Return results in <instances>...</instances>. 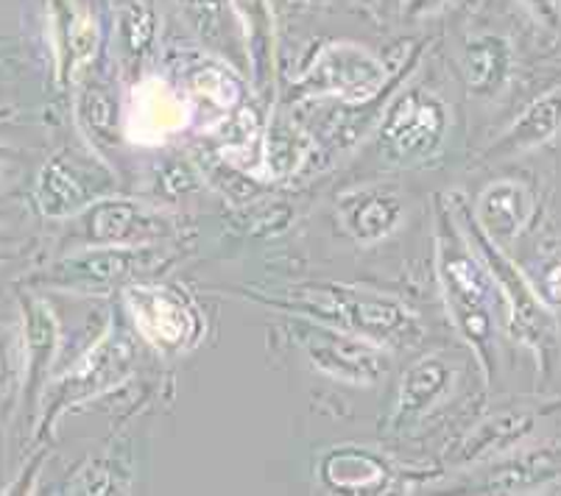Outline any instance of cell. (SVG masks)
I'll return each mask as SVG.
<instances>
[{"mask_svg":"<svg viewBox=\"0 0 561 496\" xmlns=\"http://www.w3.org/2000/svg\"><path fill=\"white\" fill-rule=\"evenodd\" d=\"M321 483L341 494H380L391 485V469L380 454L360 447L333 449L321 460Z\"/></svg>","mask_w":561,"mask_h":496,"instance_id":"cell-22","label":"cell"},{"mask_svg":"<svg viewBox=\"0 0 561 496\" xmlns=\"http://www.w3.org/2000/svg\"><path fill=\"white\" fill-rule=\"evenodd\" d=\"M84 245H154L180 232V221L151 204L101 198L79 215Z\"/></svg>","mask_w":561,"mask_h":496,"instance_id":"cell-11","label":"cell"},{"mask_svg":"<svg viewBox=\"0 0 561 496\" xmlns=\"http://www.w3.org/2000/svg\"><path fill=\"white\" fill-rule=\"evenodd\" d=\"M456 382L458 368L442 355H427L413 360L402 371L389 427L397 429V432H405V429L425 422L433 411H438L453 396Z\"/></svg>","mask_w":561,"mask_h":496,"instance_id":"cell-14","label":"cell"},{"mask_svg":"<svg viewBox=\"0 0 561 496\" xmlns=\"http://www.w3.org/2000/svg\"><path fill=\"white\" fill-rule=\"evenodd\" d=\"M135 341L117 326L106 330L99 344L87 351L73 368H68V374H62L54 385L45 388L43 429L54 427L56 418L62 416L70 405L101 396L121 380H126L131 368H135Z\"/></svg>","mask_w":561,"mask_h":496,"instance_id":"cell-9","label":"cell"},{"mask_svg":"<svg viewBox=\"0 0 561 496\" xmlns=\"http://www.w3.org/2000/svg\"><path fill=\"white\" fill-rule=\"evenodd\" d=\"M290 337L305 351L310 366L335 382L369 388L377 385L382 377L389 374V349L377 346L375 341H366L360 335H352V332L335 330V326L294 315V321H290Z\"/></svg>","mask_w":561,"mask_h":496,"instance_id":"cell-7","label":"cell"},{"mask_svg":"<svg viewBox=\"0 0 561 496\" xmlns=\"http://www.w3.org/2000/svg\"><path fill=\"white\" fill-rule=\"evenodd\" d=\"M173 263L168 245H84L39 274L37 282L70 293H112L115 288L154 279Z\"/></svg>","mask_w":561,"mask_h":496,"instance_id":"cell-4","label":"cell"},{"mask_svg":"<svg viewBox=\"0 0 561 496\" xmlns=\"http://www.w3.org/2000/svg\"><path fill=\"white\" fill-rule=\"evenodd\" d=\"M124 304L140 341L157 355H187L204 341V319L185 288L142 279L124 288Z\"/></svg>","mask_w":561,"mask_h":496,"instance_id":"cell-6","label":"cell"},{"mask_svg":"<svg viewBox=\"0 0 561 496\" xmlns=\"http://www.w3.org/2000/svg\"><path fill=\"white\" fill-rule=\"evenodd\" d=\"M450 129V106L425 86H408L386 106L377 129V151L389 165L413 168L436 157Z\"/></svg>","mask_w":561,"mask_h":496,"instance_id":"cell-5","label":"cell"},{"mask_svg":"<svg viewBox=\"0 0 561 496\" xmlns=\"http://www.w3.org/2000/svg\"><path fill=\"white\" fill-rule=\"evenodd\" d=\"M185 90L198 104L216 106V109L229 112L243 99L241 79L221 61H196L185 73Z\"/></svg>","mask_w":561,"mask_h":496,"instance_id":"cell-26","label":"cell"},{"mask_svg":"<svg viewBox=\"0 0 561 496\" xmlns=\"http://www.w3.org/2000/svg\"><path fill=\"white\" fill-rule=\"evenodd\" d=\"M160 14L154 0H115L117 54L126 68H140L154 54Z\"/></svg>","mask_w":561,"mask_h":496,"instance_id":"cell-23","label":"cell"},{"mask_svg":"<svg viewBox=\"0 0 561 496\" xmlns=\"http://www.w3.org/2000/svg\"><path fill=\"white\" fill-rule=\"evenodd\" d=\"M528 14L537 20L542 28L559 31L561 28V0H519Z\"/></svg>","mask_w":561,"mask_h":496,"instance_id":"cell-30","label":"cell"},{"mask_svg":"<svg viewBox=\"0 0 561 496\" xmlns=\"http://www.w3.org/2000/svg\"><path fill=\"white\" fill-rule=\"evenodd\" d=\"M50 25H54L56 73L62 84H73L95 59L101 34L99 23L87 9L76 7L70 0L50 3Z\"/></svg>","mask_w":561,"mask_h":496,"instance_id":"cell-18","label":"cell"},{"mask_svg":"<svg viewBox=\"0 0 561 496\" xmlns=\"http://www.w3.org/2000/svg\"><path fill=\"white\" fill-rule=\"evenodd\" d=\"M472 212L489 238L497 240L500 245H508L512 240H517V234L528 227L537 212V196L525 182L500 178L478 196Z\"/></svg>","mask_w":561,"mask_h":496,"instance_id":"cell-20","label":"cell"},{"mask_svg":"<svg viewBox=\"0 0 561 496\" xmlns=\"http://www.w3.org/2000/svg\"><path fill=\"white\" fill-rule=\"evenodd\" d=\"M25 366H28V382L34 391L45 385L48 377L50 360L56 355V341H59V330H56V319L50 313V307L45 301H25Z\"/></svg>","mask_w":561,"mask_h":496,"instance_id":"cell-25","label":"cell"},{"mask_svg":"<svg viewBox=\"0 0 561 496\" xmlns=\"http://www.w3.org/2000/svg\"><path fill=\"white\" fill-rule=\"evenodd\" d=\"M450 0H402V18L408 23H416V20H425L431 14L442 12Z\"/></svg>","mask_w":561,"mask_h":496,"instance_id":"cell-31","label":"cell"},{"mask_svg":"<svg viewBox=\"0 0 561 496\" xmlns=\"http://www.w3.org/2000/svg\"><path fill=\"white\" fill-rule=\"evenodd\" d=\"M433 245H436V279L447 315L463 337V344L476 351L483 380L492 382L497 374V326L503 319L500 313L503 299L486 263L458 227L447 196L436 198Z\"/></svg>","mask_w":561,"mask_h":496,"instance_id":"cell-1","label":"cell"},{"mask_svg":"<svg viewBox=\"0 0 561 496\" xmlns=\"http://www.w3.org/2000/svg\"><path fill=\"white\" fill-rule=\"evenodd\" d=\"M534 285H537L542 299L548 301L553 310H561V257L545 263L542 270H539V279Z\"/></svg>","mask_w":561,"mask_h":496,"instance_id":"cell-29","label":"cell"},{"mask_svg":"<svg viewBox=\"0 0 561 496\" xmlns=\"http://www.w3.org/2000/svg\"><path fill=\"white\" fill-rule=\"evenodd\" d=\"M241 296L288 315L352 332L386 349H400L422 341V321L416 310L394 296L375 293V290L335 282H302L279 288L277 293L252 288L243 290Z\"/></svg>","mask_w":561,"mask_h":496,"instance_id":"cell-2","label":"cell"},{"mask_svg":"<svg viewBox=\"0 0 561 496\" xmlns=\"http://www.w3.org/2000/svg\"><path fill=\"white\" fill-rule=\"evenodd\" d=\"M180 12L187 25L196 31V37L210 48L229 50L232 45H238V39L243 43L232 12V0H180Z\"/></svg>","mask_w":561,"mask_h":496,"instance_id":"cell-24","label":"cell"},{"mask_svg":"<svg viewBox=\"0 0 561 496\" xmlns=\"http://www.w3.org/2000/svg\"><path fill=\"white\" fill-rule=\"evenodd\" d=\"M461 73L469 95L492 101L503 95L514 73L512 43L500 34H478L467 43L461 56Z\"/></svg>","mask_w":561,"mask_h":496,"instance_id":"cell-21","label":"cell"},{"mask_svg":"<svg viewBox=\"0 0 561 496\" xmlns=\"http://www.w3.org/2000/svg\"><path fill=\"white\" fill-rule=\"evenodd\" d=\"M79 123L95 146H115L117 137H121V131H117V104L106 86L93 84L81 92Z\"/></svg>","mask_w":561,"mask_h":496,"instance_id":"cell-27","label":"cell"},{"mask_svg":"<svg viewBox=\"0 0 561 496\" xmlns=\"http://www.w3.org/2000/svg\"><path fill=\"white\" fill-rule=\"evenodd\" d=\"M386 90V65L355 43H330L316 50L313 61L294 84V99L333 95L344 104H371Z\"/></svg>","mask_w":561,"mask_h":496,"instance_id":"cell-8","label":"cell"},{"mask_svg":"<svg viewBox=\"0 0 561 496\" xmlns=\"http://www.w3.org/2000/svg\"><path fill=\"white\" fill-rule=\"evenodd\" d=\"M339 223L358 245H377L400 229L405 201L391 184H369L339 198Z\"/></svg>","mask_w":561,"mask_h":496,"instance_id":"cell-15","label":"cell"},{"mask_svg":"<svg viewBox=\"0 0 561 496\" xmlns=\"http://www.w3.org/2000/svg\"><path fill=\"white\" fill-rule=\"evenodd\" d=\"M193 117L191 101L182 90L160 76H146L131 86L124 115V135L137 146H162L173 135H182Z\"/></svg>","mask_w":561,"mask_h":496,"instance_id":"cell-13","label":"cell"},{"mask_svg":"<svg viewBox=\"0 0 561 496\" xmlns=\"http://www.w3.org/2000/svg\"><path fill=\"white\" fill-rule=\"evenodd\" d=\"M268 151H265V165L272 176L285 178L297 171L305 160V137L288 117H274L268 123Z\"/></svg>","mask_w":561,"mask_h":496,"instance_id":"cell-28","label":"cell"},{"mask_svg":"<svg viewBox=\"0 0 561 496\" xmlns=\"http://www.w3.org/2000/svg\"><path fill=\"white\" fill-rule=\"evenodd\" d=\"M561 131V84L550 86L539 99L530 101L517 120L494 142L481 151V162H506L528 151L548 146Z\"/></svg>","mask_w":561,"mask_h":496,"instance_id":"cell-17","label":"cell"},{"mask_svg":"<svg viewBox=\"0 0 561 496\" xmlns=\"http://www.w3.org/2000/svg\"><path fill=\"white\" fill-rule=\"evenodd\" d=\"M117 187L115 173L101 160L84 153L65 151L48 162L39 173L37 201L48 218H76L87 207L110 196Z\"/></svg>","mask_w":561,"mask_h":496,"instance_id":"cell-10","label":"cell"},{"mask_svg":"<svg viewBox=\"0 0 561 496\" xmlns=\"http://www.w3.org/2000/svg\"><path fill=\"white\" fill-rule=\"evenodd\" d=\"M232 12L241 28L254 90L268 92L277 73V20L272 0H232Z\"/></svg>","mask_w":561,"mask_h":496,"instance_id":"cell-19","label":"cell"},{"mask_svg":"<svg viewBox=\"0 0 561 496\" xmlns=\"http://www.w3.org/2000/svg\"><path fill=\"white\" fill-rule=\"evenodd\" d=\"M539 422H542V411H534V407H508V411L492 413L478 422L476 429H469V436L458 443L456 452L447 454V463L458 469L489 463L500 454L523 447Z\"/></svg>","mask_w":561,"mask_h":496,"instance_id":"cell-16","label":"cell"},{"mask_svg":"<svg viewBox=\"0 0 561 496\" xmlns=\"http://www.w3.org/2000/svg\"><path fill=\"white\" fill-rule=\"evenodd\" d=\"M9 385V349H7V337L0 332V393L7 391Z\"/></svg>","mask_w":561,"mask_h":496,"instance_id":"cell-32","label":"cell"},{"mask_svg":"<svg viewBox=\"0 0 561 496\" xmlns=\"http://www.w3.org/2000/svg\"><path fill=\"white\" fill-rule=\"evenodd\" d=\"M561 483V443L517 447L489 460L461 488L476 494H539Z\"/></svg>","mask_w":561,"mask_h":496,"instance_id":"cell-12","label":"cell"},{"mask_svg":"<svg viewBox=\"0 0 561 496\" xmlns=\"http://www.w3.org/2000/svg\"><path fill=\"white\" fill-rule=\"evenodd\" d=\"M447 204H450L461 232L467 234L472 249L481 254L494 285H497L508 335L534 355L539 377L550 380L561 366V324L556 319V310L542 299L537 285L517 268L506 249L483 232L476 212H472V204L463 193H447Z\"/></svg>","mask_w":561,"mask_h":496,"instance_id":"cell-3","label":"cell"}]
</instances>
